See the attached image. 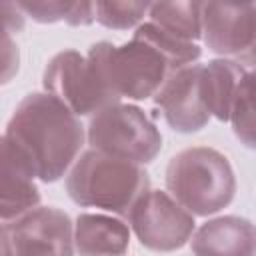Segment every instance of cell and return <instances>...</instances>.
Here are the masks:
<instances>
[{"mask_svg":"<svg viewBox=\"0 0 256 256\" xmlns=\"http://www.w3.org/2000/svg\"><path fill=\"white\" fill-rule=\"evenodd\" d=\"M200 54L202 50L196 42L180 40L152 22H144L130 42L122 46L96 42L86 58L94 62L116 98L146 100L160 90L172 72L194 64Z\"/></svg>","mask_w":256,"mask_h":256,"instance_id":"1","label":"cell"},{"mask_svg":"<svg viewBox=\"0 0 256 256\" xmlns=\"http://www.w3.org/2000/svg\"><path fill=\"white\" fill-rule=\"evenodd\" d=\"M42 182L60 180L80 156L84 126L58 98L30 92L20 100L4 134Z\"/></svg>","mask_w":256,"mask_h":256,"instance_id":"2","label":"cell"},{"mask_svg":"<svg viewBox=\"0 0 256 256\" xmlns=\"http://www.w3.org/2000/svg\"><path fill=\"white\" fill-rule=\"evenodd\" d=\"M148 190L150 176L140 164L92 148L76 158L66 176V192L74 204L100 208L122 218H128Z\"/></svg>","mask_w":256,"mask_h":256,"instance_id":"3","label":"cell"},{"mask_svg":"<svg viewBox=\"0 0 256 256\" xmlns=\"http://www.w3.org/2000/svg\"><path fill=\"white\" fill-rule=\"evenodd\" d=\"M166 188L192 216H210L234 200L236 178L222 152L208 146H194L170 158L166 166Z\"/></svg>","mask_w":256,"mask_h":256,"instance_id":"4","label":"cell"},{"mask_svg":"<svg viewBox=\"0 0 256 256\" xmlns=\"http://www.w3.org/2000/svg\"><path fill=\"white\" fill-rule=\"evenodd\" d=\"M92 150L130 160L134 164L152 162L162 150V134L146 112L134 104H112L96 112L86 130Z\"/></svg>","mask_w":256,"mask_h":256,"instance_id":"5","label":"cell"},{"mask_svg":"<svg viewBox=\"0 0 256 256\" xmlns=\"http://www.w3.org/2000/svg\"><path fill=\"white\" fill-rule=\"evenodd\" d=\"M42 86L76 116H94L120 102L104 84L94 62L76 50H62L52 56L44 68Z\"/></svg>","mask_w":256,"mask_h":256,"instance_id":"6","label":"cell"},{"mask_svg":"<svg viewBox=\"0 0 256 256\" xmlns=\"http://www.w3.org/2000/svg\"><path fill=\"white\" fill-rule=\"evenodd\" d=\"M140 244L152 252L180 250L194 234V216L168 192L148 190L128 214Z\"/></svg>","mask_w":256,"mask_h":256,"instance_id":"7","label":"cell"},{"mask_svg":"<svg viewBox=\"0 0 256 256\" xmlns=\"http://www.w3.org/2000/svg\"><path fill=\"white\" fill-rule=\"evenodd\" d=\"M8 232L14 256H74V224L60 208H34L16 218Z\"/></svg>","mask_w":256,"mask_h":256,"instance_id":"8","label":"cell"},{"mask_svg":"<svg viewBox=\"0 0 256 256\" xmlns=\"http://www.w3.org/2000/svg\"><path fill=\"white\" fill-rule=\"evenodd\" d=\"M254 4L202 2L204 44L222 56L254 58Z\"/></svg>","mask_w":256,"mask_h":256,"instance_id":"9","label":"cell"},{"mask_svg":"<svg viewBox=\"0 0 256 256\" xmlns=\"http://www.w3.org/2000/svg\"><path fill=\"white\" fill-rule=\"evenodd\" d=\"M200 68L202 64H190L172 72L154 94V104L160 108L166 124L182 134L198 132L210 120L200 96Z\"/></svg>","mask_w":256,"mask_h":256,"instance_id":"10","label":"cell"},{"mask_svg":"<svg viewBox=\"0 0 256 256\" xmlns=\"http://www.w3.org/2000/svg\"><path fill=\"white\" fill-rule=\"evenodd\" d=\"M40 188L36 176L22 154L0 136V220L14 222L26 212L38 208Z\"/></svg>","mask_w":256,"mask_h":256,"instance_id":"11","label":"cell"},{"mask_svg":"<svg viewBox=\"0 0 256 256\" xmlns=\"http://www.w3.org/2000/svg\"><path fill=\"white\" fill-rule=\"evenodd\" d=\"M194 256H254L256 232L248 218L218 216L192 234Z\"/></svg>","mask_w":256,"mask_h":256,"instance_id":"12","label":"cell"},{"mask_svg":"<svg viewBox=\"0 0 256 256\" xmlns=\"http://www.w3.org/2000/svg\"><path fill=\"white\" fill-rule=\"evenodd\" d=\"M130 248V228L106 214H78L74 224V250L78 256H124Z\"/></svg>","mask_w":256,"mask_h":256,"instance_id":"13","label":"cell"},{"mask_svg":"<svg viewBox=\"0 0 256 256\" xmlns=\"http://www.w3.org/2000/svg\"><path fill=\"white\" fill-rule=\"evenodd\" d=\"M246 68L236 60H210L200 68V96L210 116H216L220 122H228L230 106L236 96V90L246 76Z\"/></svg>","mask_w":256,"mask_h":256,"instance_id":"14","label":"cell"},{"mask_svg":"<svg viewBox=\"0 0 256 256\" xmlns=\"http://www.w3.org/2000/svg\"><path fill=\"white\" fill-rule=\"evenodd\" d=\"M148 16L154 26L180 40L202 38V2H156L150 4Z\"/></svg>","mask_w":256,"mask_h":256,"instance_id":"15","label":"cell"},{"mask_svg":"<svg viewBox=\"0 0 256 256\" xmlns=\"http://www.w3.org/2000/svg\"><path fill=\"white\" fill-rule=\"evenodd\" d=\"M16 6L24 16H30L40 24L66 22L68 26H90L94 22V2L48 0V2H16Z\"/></svg>","mask_w":256,"mask_h":256,"instance_id":"16","label":"cell"},{"mask_svg":"<svg viewBox=\"0 0 256 256\" xmlns=\"http://www.w3.org/2000/svg\"><path fill=\"white\" fill-rule=\"evenodd\" d=\"M24 30V14L16 4L0 2V86L14 80L20 70V48L14 32Z\"/></svg>","mask_w":256,"mask_h":256,"instance_id":"17","label":"cell"},{"mask_svg":"<svg viewBox=\"0 0 256 256\" xmlns=\"http://www.w3.org/2000/svg\"><path fill=\"white\" fill-rule=\"evenodd\" d=\"M254 74L246 72L242 78L236 96L230 106V116L228 120L232 122L234 134L240 138V142L248 148H254Z\"/></svg>","mask_w":256,"mask_h":256,"instance_id":"18","label":"cell"},{"mask_svg":"<svg viewBox=\"0 0 256 256\" xmlns=\"http://www.w3.org/2000/svg\"><path fill=\"white\" fill-rule=\"evenodd\" d=\"M148 8V2H94V20L104 28L130 30L140 26Z\"/></svg>","mask_w":256,"mask_h":256,"instance_id":"19","label":"cell"},{"mask_svg":"<svg viewBox=\"0 0 256 256\" xmlns=\"http://www.w3.org/2000/svg\"><path fill=\"white\" fill-rule=\"evenodd\" d=\"M0 256H14L12 242H10V232L0 224Z\"/></svg>","mask_w":256,"mask_h":256,"instance_id":"20","label":"cell"}]
</instances>
